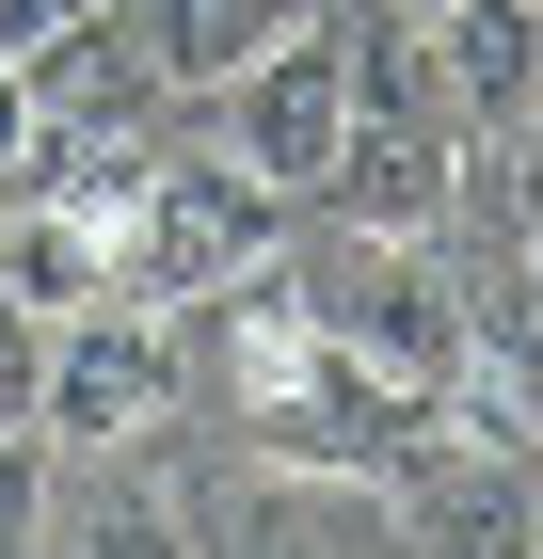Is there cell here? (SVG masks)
I'll use <instances>...</instances> for the list:
<instances>
[{"instance_id":"obj_1","label":"cell","mask_w":543,"mask_h":559,"mask_svg":"<svg viewBox=\"0 0 543 559\" xmlns=\"http://www.w3.org/2000/svg\"><path fill=\"white\" fill-rule=\"evenodd\" d=\"M81 209H96V257H113V304H161V320H192L209 288H240V272L272 257L288 192H256L240 160H144V144H128V160L96 176Z\"/></svg>"},{"instance_id":"obj_2","label":"cell","mask_w":543,"mask_h":559,"mask_svg":"<svg viewBox=\"0 0 543 559\" xmlns=\"http://www.w3.org/2000/svg\"><path fill=\"white\" fill-rule=\"evenodd\" d=\"M240 431L256 464H304V479H416L432 448H448V416H432V384H400V368H368V352H335L320 320H304V352L272 368V384H240Z\"/></svg>"},{"instance_id":"obj_3","label":"cell","mask_w":543,"mask_h":559,"mask_svg":"<svg viewBox=\"0 0 543 559\" xmlns=\"http://www.w3.org/2000/svg\"><path fill=\"white\" fill-rule=\"evenodd\" d=\"M176 400H192V352H176L161 304L48 320V368H33V431L48 448H144V431H176Z\"/></svg>"},{"instance_id":"obj_4","label":"cell","mask_w":543,"mask_h":559,"mask_svg":"<svg viewBox=\"0 0 543 559\" xmlns=\"http://www.w3.org/2000/svg\"><path fill=\"white\" fill-rule=\"evenodd\" d=\"M335 144H352V33H335V16H288V33L224 81V160H240L256 192H320Z\"/></svg>"},{"instance_id":"obj_5","label":"cell","mask_w":543,"mask_h":559,"mask_svg":"<svg viewBox=\"0 0 543 559\" xmlns=\"http://www.w3.org/2000/svg\"><path fill=\"white\" fill-rule=\"evenodd\" d=\"M432 33V96H448L463 144H528V81H543V16L528 0H448V16H416Z\"/></svg>"},{"instance_id":"obj_6","label":"cell","mask_w":543,"mask_h":559,"mask_svg":"<svg viewBox=\"0 0 543 559\" xmlns=\"http://www.w3.org/2000/svg\"><path fill=\"white\" fill-rule=\"evenodd\" d=\"M400 496V544L416 559H543L528 544V464L511 448H432L416 479H383Z\"/></svg>"},{"instance_id":"obj_7","label":"cell","mask_w":543,"mask_h":559,"mask_svg":"<svg viewBox=\"0 0 543 559\" xmlns=\"http://www.w3.org/2000/svg\"><path fill=\"white\" fill-rule=\"evenodd\" d=\"M209 559H383L368 479H304V464H256L240 496L209 512Z\"/></svg>"},{"instance_id":"obj_8","label":"cell","mask_w":543,"mask_h":559,"mask_svg":"<svg viewBox=\"0 0 543 559\" xmlns=\"http://www.w3.org/2000/svg\"><path fill=\"white\" fill-rule=\"evenodd\" d=\"M16 96H33V129H64V144H128V112H144V48H128L113 16H64L48 48H16Z\"/></svg>"},{"instance_id":"obj_9","label":"cell","mask_w":543,"mask_h":559,"mask_svg":"<svg viewBox=\"0 0 543 559\" xmlns=\"http://www.w3.org/2000/svg\"><path fill=\"white\" fill-rule=\"evenodd\" d=\"M0 304H33V320L113 304V257H96V209H81V192H16V209H0Z\"/></svg>"},{"instance_id":"obj_10","label":"cell","mask_w":543,"mask_h":559,"mask_svg":"<svg viewBox=\"0 0 543 559\" xmlns=\"http://www.w3.org/2000/svg\"><path fill=\"white\" fill-rule=\"evenodd\" d=\"M304 0H144V81H192V96H224L256 64V48L288 33Z\"/></svg>"},{"instance_id":"obj_11","label":"cell","mask_w":543,"mask_h":559,"mask_svg":"<svg viewBox=\"0 0 543 559\" xmlns=\"http://www.w3.org/2000/svg\"><path fill=\"white\" fill-rule=\"evenodd\" d=\"M64 559H192V512H176V496H144V479H113V496L64 527Z\"/></svg>"},{"instance_id":"obj_12","label":"cell","mask_w":543,"mask_h":559,"mask_svg":"<svg viewBox=\"0 0 543 559\" xmlns=\"http://www.w3.org/2000/svg\"><path fill=\"white\" fill-rule=\"evenodd\" d=\"M48 544V431H0V559Z\"/></svg>"},{"instance_id":"obj_13","label":"cell","mask_w":543,"mask_h":559,"mask_svg":"<svg viewBox=\"0 0 543 559\" xmlns=\"http://www.w3.org/2000/svg\"><path fill=\"white\" fill-rule=\"evenodd\" d=\"M33 368H48V320L0 304V431H33Z\"/></svg>"},{"instance_id":"obj_14","label":"cell","mask_w":543,"mask_h":559,"mask_svg":"<svg viewBox=\"0 0 543 559\" xmlns=\"http://www.w3.org/2000/svg\"><path fill=\"white\" fill-rule=\"evenodd\" d=\"M64 16H96V0H0V64H16V48H48Z\"/></svg>"},{"instance_id":"obj_15","label":"cell","mask_w":543,"mask_h":559,"mask_svg":"<svg viewBox=\"0 0 543 559\" xmlns=\"http://www.w3.org/2000/svg\"><path fill=\"white\" fill-rule=\"evenodd\" d=\"M400 16H448V0H400Z\"/></svg>"}]
</instances>
